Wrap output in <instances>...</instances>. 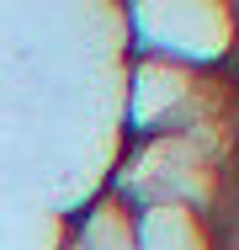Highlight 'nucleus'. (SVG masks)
<instances>
[{"mask_svg": "<svg viewBox=\"0 0 239 250\" xmlns=\"http://www.w3.org/2000/svg\"><path fill=\"white\" fill-rule=\"evenodd\" d=\"M75 250H139V240H133V208H122L106 192L75 224Z\"/></svg>", "mask_w": 239, "mask_h": 250, "instance_id": "nucleus-3", "label": "nucleus"}, {"mask_svg": "<svg viewBox=\"0 0 239 250\" xmlns=\"http://www.w3.org/2000/svg\"><path fill=\"white\" fill-rule=\"evenodd\" d=\"M133 240H139V250H213L207 218H197L186 208H139Z\"/></svg>", "mask_w": 239, "mask_h": 250, "instance_id": "nucleus-2", "label": "nucleus"}, {"mask_svg": "<svg viewBox=\"0 0 239 250\" xmlns=\"http://www.w3.org/2000/svg\"><path fill=\"white\" fill-rule=\"evenodd\" d=\"M223 101L207 85V69L176 59L139 53L128 69V133L133 139H170V133H207Z\"/></svg>", "mask_w": 239, "mask_h": 250, "instance_id": "nucleus-1", "label": "nucleus"}]
</instances>
